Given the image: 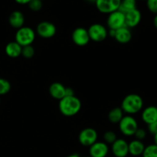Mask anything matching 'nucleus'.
I'll return each instance as SVG.
<instances>
[{
  "instance_id": "7",
  "label": "nucleus",
  "mask_w": 157,
  "mask_h": 157,
  "mask_svg": "<svg viewBox=\"0 0 157 157\" xmlns=\"http://www.w3.org/2000/svg\"><path fill=\"white\" fill-rule=\"evenodd\" d=\"M107 25L109 29L117 30L125 25V14L117 10L110 13L107 18Z\"/></svg>"
},
{
  "instance_id": "19",
  "label": "nucleus",
  "mask_w": 157,
  "mask_h": 157,
  "mask_svg": "<svg viewBox=\"0 0 157 157\" xmlns=\"http://www.w3.org/2000/svg\"><path fill=\"white\" fill-rule=\"evenodd\" d=\"M129 154L132 155L133 156H142L143 153L145 149V145L143 143V141L134 140L131 142L129 143Z\"/></svg>"
},
{
  "instance_id": "30",
  "label": "nucleus",
  "mask_w": 157,
  "mask_h": 157,
  "mask_svg": "<svg viewBox=\"0 0 157 157\" xmlns=\"http://www.w3.org/2000/svg\"><path fill=\"white\" fill-rule=\"evenodd\" d=\"M75 96V91L71 87H66L65 88V97Z\"/></svg>"
},
{
  "instance_id": "40",
  "label": "nucleus",
  "mask_w": 157,
  "mask_h": 157,
  "mask_svg": "<svg viewBox=\"0 0 157 157\" xmlns=\"http://www.w3.org/2000/svg\"><path fill=\"white\" fill-rule=\"evenodd\" d=\"M156 107H157V106H156Z\"/></svg>"
},
{
  "instance_id": "31",
  "label": "nucleus",
  "mask_w": 157,
  "mask_h": 157,
  "mask_svg": "<svg viewBox=\"0 0 157 157\" xmlns=\"http://www.w3.org/2000/svg\"><path fill=\"white\" fill-rule=\"evenodd\" d=\"M15 2L20 5H28L31 2V0H15Z\"/></svg>"
},
{
  "instance_id": "32",
  "label": "nucleus",
  "mask_w": 157,
  "mask_h": 157,
  "mask_svg": "<svg viewBox=\"0 0 157 157\" xmlns=\"http://www.w3.org/2000/svg\"><path fill=\"white\" fill-rule=\"evenodd\" d=\"M153 25H154L155 28L157 29V14L155 15L154 18H153Z\"/></svg>"
},
{
  "instance_id": "21",
  "label": "nucleus",
  "mask_w": 157,
  "mask_h": 157,
  "mask_svg": "<svg viewBox=\"0 0 157 157\" xmlns=\"http://www.w3.org/2000/svg\"><path fill=\"white\" fill-rule=\"evenodd\" d=\"M135 9H137L136 8V0H121L118 10L125 14Z\"/></svg>"
},
{
  "instance_id": "26",
  "label": "nucleus",
  "mask_w": 157,
  "mask_h": 157,
  "mask_svg": "<svg viewBox=\"0 0 157 157\" xmlns=\"http://www.w3.org/2000/svg\"><path fill=\"white\" fill-rule=\"evenodd\" d=\"M28 6L29 9L33 12H38L42 9L43 3L41 0H31Z\"/></svg>"
},
{
  "instance_id": "5",
  "label": "nucleus",
  "mask_w": 157,
  "mask_h": 157,
  "mask_svg": "<svg viewBox=\"0 0 157 157\" xmlns=\"http://www.w3.org/2000/svg\"><path fill=\"white\" fill-rule=\"evenodd\" d=\"M90 39L95 42H101L104 41L108 36V31L106 27L100 23L91 25L87 29Z\"/></svg>"
},
{
  "instance_id": "25",
  "label": "nucleus",
  "mask_w": 157,
  "mask_h": 157,
  "mask_svg": "<svg viewBox=\"0 0 157 157\" xmlns=\"http://www.w3.org/2000/svg\"><path fill=\"white\" fill-rule=\"evenodd\" d=\"M117 137L116 133L113 131H111V130H109V131H107L104 133V143L108 145V144H112L117 140Z\"/></svg>"
},
{
  "instance_id": "17",
  "label": "nucleus",
  "mask_w": 157,
  "mask_h": 157,
  "mask_svg": "<svg viewBox=\"0 0 157 157\" xmlns=\"http://www.w3.org/2000/svg\"><path fill=\"white\" fill-rule=\"evenodd\" d=\"M9 23L12 28L19 29L24 26L25 16L20 11H14L9 17Z\"/></svg>"
},
{
  "instance_id": "28",
  "label": "nucleus",
  "mask_w": 157,
  "mask_h": 157,
  "mask_svg": "<svg viewBox=\"0 0 157 157\" xmlns=\"http://www.w3.org/2000/svg\"><path fill=\"white\" fill-rule=\"evenodd\" d=\"M147 131H146L144 129L138 128L137 130H136V133H135L134 136L136 137V140L143 141L146 137H147Z\"/></svg>"
},
{
  "instance_id": "20",
  "label": "nucleus",
  "mask_w": 157,
  "mask_h": 157,
  "mask_svg": "<svg viewBox=\"0 0 157 157\" xmlns=\"http://www.w3.org/2000/svg\"><path fill=\"white\" fill-rule=\"evenodd\" d=\"M124 111L121 107H114L108 113V120L112 124H119L124 117Z\"/></svg>"
},
{
  "instance_id": "22",
  "label": "nucleus",
  "mask_w": 157,
  "mask_h": 157,
  "mask_svg": "<svg viewBox=\"0 0 157 157\" xmlns=\"http://www.w3.org/2000/svg\"><path fill=\"white\" fill-rule=\"evenodd\" d=\"M142 156L143 157H157V146L154 144L147 146Z\"/></svg>"
},
{
  "instance_id": "8",
  "label": "nucleus",
  "mask_w": 157,
  "mask_h": 157,
  "mask_svg": "<svg viewBox=\"0 0 157 157\" xmlns=\"http://www.w3.org/2000/svg\"><path fill=\"white\" fill-rule=\"evenodd\" d=\"M121 0H97L95 2L97 9L103 14H110L118 10Z\"/></svg>"
},
{
  "instance_id": "12",
  "label": "nucleus",
  "mask_w": 157,
  "mask_h": 157,
  "mask_svg": "<svg viewBox=\"0 0 157 157\" xmlns=\"http://www.w3.org/2000/svg\"><path fill=\"white\" fill-rule=\"evenodd\" d=\"M109 153V147L106 143H96L89 147V154L91 157H106Z\"/></svg>"
},
{
  "instance_id": "38",
  "label": "nucleus",
  "mask_w": 157,
  "mask_h": 157,
  "mask_svg": "<svg viewBox=\"0 0 157 157\" xmlns=\"http://www.w3.org/2000/svg\"><path fill=\"white\" fill-rule=\"evenodd\" d=\"M86 157H91V156H86Z\"/></svg>"
},
{
  "instance_id": "37",
  "label": "nucleus",
  "mask_w": 157,
  "mask_h": 157,
  "mask_svg": "<svg viewBox=\"0 0 157 157\" xmlns=\"http://www.w3.org/2000/svg\"><path fill=\"white\" fill-rule=\"evenodd\" d=\"M142 1H147V0H142Z\"/></svg>"
},
{
  "instance_id": "4",
  "label": "nucleus",
  "mask_w": 157,
  "mask_h": 157,
  "mask_svg": "<svg viewBox=\"0 0 157 157\" xmlns=\"http://www.w3.org/2000/svg\"><path fill=\"white\" fill-rule=\"evenodd\" d=\"M118 125H119L120 131L126 136H134L136 130L139 128L137 121L131 115L124 116Z\"/></svg>"
},
{
  "instance_id": "24",
  "label": "nucleus",
  "mask_w": 157,
  "mask_h": 157,
  "mask_svg": "<svg viewBox=\"0 0 157 157\" xmlns=\"http://www.w3.org/2000/svg\"><path fill=\"white\" fill-rule=\"evenodd\" d=\"M35 48H34L33 46L31 44V45H27L22 47V49H21V55L24 58H32V57L35 55Z\"/></svg>"
},
{
  "instance_id": "15",
  "label": "nucleus",
  "mask_w": 157,
  "mask_h": 157,
  "mask_svg": "<svg viewBox=\"0 0 157 157\" xmlns=\"http://www.w3.org/2000/svg\"><path fill=\"white\" fill-rule=\"evenodd\" d=\"M114 38L120 44L129 43L132 39V32L130 29L127 28V26H124L116 30Z\"/></svg>"
},
{
  "instance_id": "9",
  "label": "nucleus",
  "mask_w": 157,
  "mask_h": 157,
  "mask_svg": "<svg viewBox=\"0 0 157 157\" xmlns=\"http://www.w3.org/2000/svg\"><path fill=\"white\" fill-rule=\"evenodd\" d=\"M36 32L38 36L42 38H52L55 35L57 32L56 26L52 22L44 21L40 22L37 25Z\"/></svg>"
},
{
  "instance_id": "35",
  "label": "nucleus",
  "mask_w": 157,
  "mask_h": 157,
  "mask_svg": "<svg viewBox=\"0 0 157 157\" xmlns=\"http://www.w3.org/2000/svg\"><path fill=\"white\" fill-rule=\"evenodd\" d=\"M85 1H87V2H89V3H94L95 4V2H96L97 0H85Z\"/></svg>"
},
{
  "instance_id": "33",
  "label": "nucleus",
  "mask_w": 157,
  "mask_h": 157,
  "mask_svg": "<svg viewBox=\"0 0 157 157\" xmlns=\"http://www.w3.org/2000/svg\"><path fill=\"white\" fill-rule=\"evenodd\" d=\"M153 140H154V144H156L157 146V133L153 135Z\"/></svg>"
},
{
  "instance_id": "16",
  "label": "nucleus",
  "mask_w": 157,
  "mask_h": 157,
  "mask_svg": "<svg viewBox=\"0 0 157 157\" xmlns=\"http://www.w3.org/2000/svg\"><path fill=\"white\" fill-rule=\"evenodd\" d=\"M65 88L64 84L60 82L52 83L49 87V94L54 99L60 101L65 97Z\"/></svg>"
},
{
  "instance_id": "6",
  "label": "nucleus",
  "mask_w": 157,
  "mask_h": 157,
  "mask_svg": "<svg viewBox=\"0 0 157 157\" xmlns=\"http://www.w3.org/2000/svg\"><path fill=\"white\" fill-rule=\"evenodd\" d=\"M98 133L97 130L90 127L83 129L78 135V141L84 147H90L98 141Z\"/></svg>"
},
{
  "instance_id": "10",
  "label": "nucleus",
  "mask_w": 157,
  "mask_h": 157,
  "mask_svg": "<svg viewBox=\"0 0 157 157\" xmlns=\"http://www.w3.org/2000/svg\"><path fill=\"white\" fill-rule=\"evenodd\" d=\"M71 38L73 42L80 47L87 45L90 40L87 29L82 27H78L73 31Z\"/></svg>"
},
{
  "instance_id": "3",
  "label": "nucleus",
  "mask_w": 157,
  "mask_h": 157,
  "mask_svg": "<svg viewBox=\"0 0 157 157\" xmlns=\"http://www.w3.org/2000/svg\"><path fill=\"white\" fill-rule=\"evenodd\" d=\"M15 39L21 47L31 45L35 39V32L32 28L23 26L19 29H17Z\"/></svg>"
},
{
  "instance_id": "1",
  "label": "nucleus",
  "mask_w": 157,
  "mask_h": 157,
  "mask_svg": "<svg viewBox=\"0 0 157 157\" xmlns=\"http://www.w3.org/2000/svg\"><path fill=\"white\" fill-rule=\"evenodd\" d=\"M59 110L64 116L70 117L75 116L81 109V102L76 96L64 97L59 101Z\"/></svg>"
},
{
  "instance_id": "14",
  "label": "nucleus",
  "mask_w": 157,
  "mask_h": 157,
  "mask_svg": "<svg viewBox=\"0 0 157 157\" xmlns=\"http://www.w3.org/2000/svg\"><path fill=\"white\" fill-rule=\"evenodd\" d=\"M143 121L147 125L157 121V107L149 106L143 110L141 114Z\"/></svg>"
},
{
  "instance_id": "13",
  "label": "nucleus",
  "mask_w": 157,
  "mask_h": 157,
  "mask_svg": "<svg viewBox=\"0 0 157 157\" xmlns=\"http://www.w3.org/2000/svg\"><path fill=\"white\" fill-rule=\"evenodd\" d=\"M142 19V14L137 9L125 13V25L129 29L136 27L140 23Z\"/></svg>"
},
{
  "instance_id": "23",
  "label": "nucleus",
  "mask_w": 157,
  "mask_h": 157,
  "mask_svg": "<svg viewBox=\"0 0 157 157\" xmlns=\"http://www.w3.org/2000/svg\"><path fill=\"white\" fill-rule=\"evenodd\" d=\"M11 90V84L8 80L0 78V96L9 93Z\"/></svg>"
},
{
  "instance_id": "29",
  "label": "nucleus",
  "mask_w": 157,
  "mask_h": 157,
  "mask_svg": "<svg viewBox=\"0 0 157 157\" xmlns=\"http://www.w3.org/2000/svg\"><path fill=\"white\" fill-rule=\"evenodd\" d=\"M148 130H149V132H150V133H151L152 135L156 134L157 133V121L149 124Z\"/></svg>"
},
{
  "instance_id": "11",
  "label": "nucleus",
  "mask_w": 157,
  "mask_h": 157,
  "mask_svg": "<svg viewBox=\"0 0 157 157\" xmlns=\"http://www.w3.org/2000/svg\"><path fill=\"white\" fill-rule=\"evenodd\" d=\"M111 151L115 157H127L129 155L128 143L124 139H117L111 144Z\"/></svg>"
},
{
  "instance_id": "34",
  "label": "nucleus",
  "mask_w": 157,
  "mask_h": 157,
  "mask_svg": "<svg viewBox=\"0 0 157 157\" xmlns=\"http://www.w3.org/2000/svg\"><path fill=\"white\" fill-rule=\"evenodd\" d=\"M66 157H81L78 154H76V153H74V154L69 155V156H66Z\"/></svg>"
},
{
  "instance_id": "27",
  "label": "nucleus",
  "mask_w": 157,
  "mask_h": 157,
  "mask_svg": "<svg viewBox=\"0 0 157 157\" xmlns=\"http://www.w3.org/2000/svg\"><path fill=\"white\" fill-rule=\"evenodd\" d=\"M147 7L152 13L157 14V0H147Z\"/></svg>"
},
{
  "instance_id": "36",
  "label": "nucleus",
  "mask_w": 157,
  "mask_h": 157,
  "mask_svg": "<svg viewBox=\"0 0 157 157\" xmlns=\"http://www.w3.org/2000/svg\"><path fill=\"white\" fill-rule=\"evenodd\" d=\"M0 104H1V99H0Z\"/></svg>"
},
{
  "instance_id": "39",
  "label": "nucleus",
  "mask_w": 157,
  "mask_h": 157,
  "mask_svg": "<svg viewBox=\"0 0 157 157\" xmlns=\"http://www.w3.org/2000/svg\"><path fill=\"white\" fill-rule=\"evenodd\" d=\"M41 1H43V0H41Z\"/></svg>"
},
{
  "instance_id": "18",
  "label": "nucleus",
  "mask_w": 157,
  "mask_h": 157,
  "mask_svg": "<svg viewBox=\"0 0 157 157\" xmlns=\"http://www.w3.org/2000/svg\"><path fill=\"white\" fill-rule=\"evenodd\" d=\"M22 47L15 41H11L6 44L5 48V52L7 56L12 58H16L21 55Z\"/></svg>"
},
{
  "instance_id": "2",
  "label": "nucleus",
  "mask_w": 157,
  "mask_h": 157,
  "mask_svg": "<svg viewBox=\"0 0 157 157\" xmlns=\"http://www.w3.org/2000/svg\"><path fill=\"white\" fill-rule=\"evenodd\" d=\"M144 107V100L136 94H130L123 99L121 108L127 115H133L139 113Z\"/></svg>"
}]
</instances>
